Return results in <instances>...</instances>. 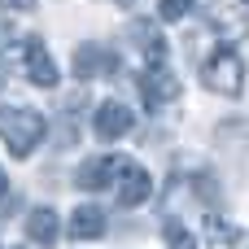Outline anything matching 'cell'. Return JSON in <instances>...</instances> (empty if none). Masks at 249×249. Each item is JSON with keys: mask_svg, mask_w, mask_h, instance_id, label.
<instances>
[{"mask_svg": "<svg viewBox=\"0 0 249 249\" xmlns=\"http://www.w3.org/2000/svg\"><path fill=\"white\" fill-rule=\"evenodd\" d=\"M48 136V118L31 105H0V140L9 144L13 158H31L39 140Z\"/></svg>", "mask_w": 249, "mask_h": 249, "instance_id": "6da1fadb", "label": "cell"}, {"mask_svg": "<svg viewBox=\"0 0 249 249\" xmlns=\"http://www.w3.org/2000/svg\"><path fill=\"white\" fill-rule=\"evenodd\" d=\"M201 83L210 92H219V96H241L245 92V61H241V53H232L228 44L219 53H210L206 66H201Z\"/></svg>", "mask_w": 249, "mask_h": 249, "instance_id": "7a4b0ae2", "label": "cell"}, {"mask_svg": "<svg viewBox=\"0 0 249 249\" xmlns=\"http://www.w3.org/2000/svg\"><path fill=\"white\" fill-rule=\"evenodd\" d=\"M131 127H136V114H131L123 101H101V105H96V118H92V131H96V140L114 144V140L131 136Z\"/></svg>", "mask_w": 249, "mask_h": 249, "instance_id": "3957f363", "label": "cell"}, {"mask_svg": "<svg viewBox=\"0 0 249 249\" xmlns=\"http://www.w3.org/2000/svg\"><path fill=\"white\" fill-rule=\"evenodd\" d=\"M114 188H118V206L136 210V206H144V201H149L153 179H149V171H144V166H136V162H127V158H123V166H118V175H114Z\"/></svg>", "mask_w": 249, "mask_h": 249, "instance_id": "277c9868", "label": "cell"}, {"mask_svg": "<svg viewBox=\"0 0 249 249\" xmlns=\"http://www.w3.org/2000/svg\"><path fill=\"white\" fill-rule=\"evenodd\" d=\"M140 96H144L149 109H162L166 101L179 96V79L166 70V61H162V66H144V74H140Z\"/></svg>", "mask_w": 249, "mask_h": 249, "instance_id": "5b68a950", "label": "cell"}, {"mask_svg": "<svg viewBox=\"0 0 249 249\" xmlns=\"http://www.w3.org/2000/svg\"><path fill=\"white\" fill-rule=\"evenodd\" d=\"M206 22H210V31H214L223 44H236V39L249 35V13H241L236 4H210V9H206Z\"/></svg>", "mask_w": 249, "mask_h": 249, "instance_id": "8992f818", "label": "cell"}, {"mask_svg": "<svg viewBox=\"0 0 249 249\" xmlns=\"http://www.w3.org/2000/svg\"><path fill=\"white\" fill-rule=\"evenodd\" d=\"M22 66H26V79H31L35 88H57V61H53V53L44 48V39H26Z\"/></svg>", "mask_w": 249, "mask_h": 249, "instance_id": "52a82bcc", "label": "cell"}, {"mask_svg": "<svg viewBox=\"0 0 249 249\" xmlns=\"http://www.w3.org/2000/svg\"><path fill=\"white\" fill-rule=\"evenodd\" d=\"M118 166H123V158H118V153H101V158H92V162H83V166H79L74 184H79V188H88V193L114 188V175H118Z\"/></svg>", "mask_w": 249, "mask_h": 249, "instance_id": "ba28073f", "label": "cell"}, {"mask_svg": "<svg viewBox=\"0 0 249 249\" xmlns=\"http://www.w3.org/2000/svg\"><path fill=\"white\" fill-rule=\"evenodd\" d=\"M101 70H118V57H109L101 44H79V48H74V74L88 83V79H96Z\"/></svg>", "mask_w": 249, "mask_h": 249, "instance_id": "9c48e42d", "label": "cell"}, {"mask_svg": "<svg viewBox=\"0 0 249 249\" xmlns=\"http://www.w3.org/2000/svg\"><path fill=\"white\" fill-rule=\"evenodd\" d=\"M131 39L140 44V53H144V66H162V61H166V39H162V31H158L153 22L136 18V22H131Z\"/></svg>", "mask_w": 249, "mask_h": 249, "instance_id": "30bf717a", "label": "cell"}, {"mask_svg": "<svg viewBox=\"0 0 249 249\" xmlns=\"http://www.w3.org/2000/svg\"><path fill=\"white\" fill-rule=\"evenodd\" d=\"M26 236H31L35 245H57V236H61L57 210H48V206H35V210L26 214Z\"/></svg>", "mask_w": 249, "mask_h": 249, "instance_id": "8fae6325", "label": "cell"}, {"mask_svg": "<svg viewBox=\"0 0 249 249\" xmlns=\"http://www.w3.org/2000/svg\"><path fill=\"white\" fill-rule=\"evenodd\" d=\"M70 236H74V241H96V236H105V210H96V206H74V214H70Z\"/></svg>", "mask_w": 249, "mask_h": 249, "instance_id": "7c38bea8", "label": "cell"}, {"mask_svg": "<svg viewBox=\"0 0 249 249\" xmlns=\"http://www.w3.org/2000/svg\"><path fill=\"white\" fill-rule=\"evenodd\" d=\"M206 241H210V249H232L236 241H241V232H236V223H232V219L210 214V219H206Z\"/></svg>", "mask_w": 249, "mask_h": 249, "instance_id": "4fadbf2b", "label": "cell"}, {"mask_svg": "<svg viewBox=\"0 0 249 249\" xmlns=\"http://www.w3.org/2000/svg\"><path fill=\"white\" fill-rule=\"evenodd\" d=\"M162 236H166V249H197V241H193V232H188V228H184L179 219H166Z\"/></svg>", "mask_w": 249, "mask_h": 249, "instance_id": "5bb4252c", "label": "cell"}, {"mask_svg": "<svg viewBox=\"0 0 249 249\" xmlns=\"http://www.w3.org/2000/svg\"><path fill=\"white\" fill-rule=\"evenodd\" d=\"M197 9V0H158V18L162 22H184Z\"/></svg>", "mask_w": 249, "mask_h": 249, "instance_id": "9a60e30c", "label": "cell"}, {"mask_svg": "<svg viewBox=\"0 0 249 249\" xmlns=\"http://www.w3.org/2000/svg\"><path fill=\"white\" fill-rule=\"evenodd\" d=\"M9 44H13V35H9V26H0V79L9 74Z\"/></svg>", "mask_w": 249, "mask_h": 249, "instance_id": "2e32d148", "label": "cell"}, {"mask_svg": "<svg viewBox=\"0 0 249 249\" xmlns=\"http://www.w3.org/2000/svg\"><path fill=\"white\" fill-rule=\"evenodd\" d=\"M0 9H9V13H31L35 0H0Z\"/></svg>", "mask_w": 249, "mask_h": 249, "instance_id": "e0dca14e", "label": "cell"}, {"mask_svg": "<svg viewBox=\"0 0 249 249\" xmlns=\"http://www.w3.org/2000/svg\"><path fill=\"white\" fill-rule=\"evenodd\" d=\"M9 201V179H4V171H0V206Z\"/></svg>", "mask_w": 249, "mask_h": 249, "instance_id": "ac0fdd59", "label": "cell"}, {"mask_svg": "<svg viewBox=\"0 0 249 249\" xmlns=\"http://www.w3.org/2000/svg\"><path fill=\"white\" fill-rule=\"evenodd\" d=\"M118 4H123V9H127V4H131V0H118Z\"/></svg>", "mask_w": 249, "mask_h": 249, "instance_id": "d6986e66", "label": "cell"}, {"mask_svg": "<svg viewBox=\"0 0 249 249\" xmlns=\"http://www.w3.org/2000/svg\"><path fill=\"white\" fill-rule=\"evenodd\" d=\"M236 4H245V9H249V0H236Z\"/></svg>", "mask_w": 249, "mask_h": 249, "instance_id": "ffe728a7", "label": "cell"}]
</instances>
